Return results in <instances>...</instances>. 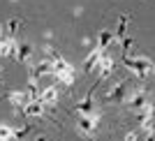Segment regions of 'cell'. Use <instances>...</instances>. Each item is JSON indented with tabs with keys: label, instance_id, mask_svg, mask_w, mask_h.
Here are the masks:
<instances>
[{
	"label": "cell",
	"instance_id": "obj_1",
	"mask_svg": "<svg viewBox=\"0 0 155 141\" xmlns=\"http://www.w3.org/2000/svg\"><path fill=\"white\" fill-rule=\"evenodd\" d=\"M125 67L132 70L139 79H146L150 72L155 70V65L150 63V60H146V58H127V56H125Z\"/></svg>",
	"mask_w": 155,
	"mask_h": 141
},
{
	"label": "cell",
	"instance_id": "obj_2",
	"mask_svg": "<svg viewBox=\"0 0 155 141\" xmlns=\"http://www.w3.org/2000/svg\"><path fill=\"white\" fill-rule=\"evenodd\" d=\"M127 102H130V109L132 111H146L150 107V100L143 90H132L127 95Z\"/></svg>",
	"mask_w": 155,
	"mask_h": 141
},
{
	"label": "cell",
	"instance_id": "obj_3",
	"mask_svg": "<svg viewBox=\"0 0 155 141\" xmlns=\"http://www.w3.org/2000/svg\"><path fill=\"white\" fill-rule=\"evenodd\" d=\"M97 120H100V116H97V113H93V116H81V118H79V123H77V127L81 130L86 136H91L93 132H95V127H97Z\"/></svg>",
	"mask_w": 155,
	"mask_h": 141
},
{
	"label": "cell",
	"instance_id": "obj_4",
	"mask_svg": "<svg viewBox=\"0 0 155 141\" xmlns=\"http://www.w3.org/2000/svg\"><path fill=\"white\" fill-rule=\"evenodd\" d=\"M28 102H30L28 90H14V93H9V104H12L16 111H23Z\"/></svg>",
	"mask_w": 155,
	"mask_h": 141
},
{
	"label": "cell",
	"instance_id": "obj_5",
	"mask_svg": "<svg viewBox=\"0 0 155 141\" xmlns=\"http://www.w3.org/2000/svg\"><path fill=\"white\" fill-rule=\"evenodd\" d=\"M127 84H125V81H118L116 86H114V88L109 90V93H107V97H104V100H114V102H123V100H127Z\"/></svg>",
	"mask_w": 155,
	"mask_h": 141
},
{
	"label": "cell",
	"instance_id": "obj_6",
	"mask_svg": "<svg viewBox=\"0 0 155 141\" xmlns=\"http://www.w3.org/2000/svg\"><path fill=\"white\" fill-rule=\"evenodd\" d=\"M102 56H104V49L102 46H95L91 51V56L84 60V70L86 72H93V70H97V65H100V60H102Z\"/></svg>",
	"mask_w": 155,
	"mask_h": 141
},
{
	"label": "cell",
	"instance_id": "obj_7",
	"mask_svg": "<svg viewBox=\"0 0 155 141\" xmlns=\"http://www.w3.org/2000/svg\"><path fill=\"white\" fill-rule=\"evenodd\" d=\"M97 74H100V79H109L114 74V58L111 56H107V53L102 56V60L97 65Z\"/></svg>",
	"mask_w": 155,
	"mask_h": 141
},
{
	"label": "cell",
	"instance_id": "obj_8",
	"mask_svg": "<svg viewBox=\"0 0 155 141\" xmlns=\"http://www.w3.org/2000/svg\"><path fill=\"white\" fill-rule=\"evenodd\" d=\"M42 113H44V102L42 100H30L23 109V116H28V118H39Z\"/></svg>",
	"mask_w": 155,
	"mask_h": 141
},
{
	"label": "cell",
	"instance_id": "obj_9",
	"mask_svg": "<svg viewBox=\"0 0 155 141\" xmlns=\"http://www.w3.org/2000/svg\"><path fill=\"white\" fill-rule=\"evenodd\" d=\"M77 111L81 116H93L95 113V102H93V90L91 93H88V95L84 97V100H81V102L77 104Z\"/></svg>",
	"mask_w": 155,
	"mask_h": 141
},
{
	"label": "cell",
	"instance_id": "obj_10",
	"mask_svg": "<svg viewBox=\"0 0 155 141\" xmlns=\"http://www.w3.org/2000/svg\"><path fill=\"white\" fill-rule=\"evenodd\" d=\"M32 58V44H28V42H21L19 46H16V60H19L21 65L30 63Z\"/></svg>",
	"mask_w": 155,
	"mask_h": 141
},
{
	"label": "cell",
	"instance_id": "obj_11",
	"mask_svg": "<svg viewBox=\"0 0 155 141\" xmlns=\"http://www.w3.org/2000/svg\"><path fill=\"white\" fill-rule=\"evenodd\" d=\"M39 100L44 104H56L58 102V88H56V86H46V88L39 93Z\"/></svg>",
	"mask_w": 155,
	"mask_h": 141
},
{
	"label": "cell",
	"instance_id": "obj_12",
	"mask_svg": "<svg viewBox=\"0 0 155 141\" xmlns=\"http://www.w3.org/2000/svg\"><path fill=\"white\" fill-rule=\"evenodd\" d=\"M109 44H114V32H111V30H102V32H100V37H97V46L107 49Z\"/></svg>",
	"mask_w": 155,
	"mask_h": 141
},
{
	"label": "cell",
	"instance_id": "obj_13",
	"mask_svg": "<svg viewBox=\"0 0 155 141\" xmlns=\"http://www.w3.org/2000/svg\"><path fill=\"white\" fill-rule=\"evenodd\" d=\"M19 26H21V21L19 19H12V21H9V23H7V37H12L14 39V35H16V30H19Z\"/></svg>",
	"mask_w": 155,
	"mask_h": 141
},
{
	"label": "cell",
	"instance_id": "obj_14",
	"mask_svg": "<svg viewBox=\"0 0 155 141\" xmlns=\"http://www.w3.org/2000/svg\"><path fill=\"white\" fill-rule=\"evenodd\" d=\"M14 132H16V130L9 127V125H0V136H2V139H14Z\"/></svg>",
	"mask_w": 155,
	"mask_h": 141
},
{
	"label": "cell",
	"instance_id": "obj_15",
	"mask_svg": "<svg viewBox=\"0 0 155 141\" xmlns=\"http://www.w3.org/2000/svg\"><path fill=\"white\" fill-rule=\"evenodd\" d=\"M125 28H127V16H120V21H118V28H116V37H118V39L125 35Z\"/></svg>",
	"mask_w": 155,
	"mask_h": 141
},
{
	"label": "cell",
	"instance_id": "obj_16",
	"mask_svg": "<svg viewBox=\"0 0 155 141\" xmlns=\"http://www.w3.org/2000/svg\"><path fill=\"white\" fill-rule=\"evenodd\" d=\"M125 141H137V132H127V134H125Z\"/></svg>",
	"mask_w": 155,
	"mask_h": 141
},
{
	"label": "cell",
	"instance_id": "obj_17",
	"mask_svg": "<svg viewBox=\"0 0 155 141\" xmlns=\"http://www.w3.org/2000/svg\"><path fill=\"white\" fill-rule=\"evenodd\" d=\"M2 39H7V28L5 26H0V42H2Z\"/></svg>",
	"mask_w": 155,
	"mask_h": 141
},
{
	"label": "cell",
	"instance_id": "obj_18",
	"mask_svg": "<svg viewBox=\"0 0 155 141\" xmlns=\"http://www.w3.org/2000/svg\"><path fill=\"white\" fill-rule=\"evenodd\" d=\"M148 113H150V118L155 120V104H150V107H148Z\"/></svg>",
	"mask_w": 155,
	"mask_h": 141
},
{
	"label": "cell",
	"instance_id": "obj_19",
	"mask_svg": "<svg viewBox=\"0 0 155 141\" xmlns=\"http://www.w3.org/2000/svg\"><path fill=\"white\" fill-rule=\"evenodd\" d=\"M0 141H14V139H2V136H0Z\"/></svg>",
	"mask_w": 155,
	"mask_h": 141
},
{
	"label": "cell",
	"instance_id": "obj_20",
	"mask_svg": "<svg viewBox=\"0 0 155 141\" xmlns=\"http://www.w3.org/2000/svg\"><path fill=\"white\" fill-rule=\"evenodd\" d=\"M0 88H2V79H0Z\"/></svg>",
	"mask_w": 155,
	"mask_h": 141
},
{
	"label": "cell",
	"instance_id": "obj_21",
	"mask_svg": "<svg viewBox=\"0 0 155 141\" xmlns=\"http://www.w3.org/2000/svg\"><path fill=\"white\" fill-rule=\"evenodd\" d=\"M0 70H2V65H0Z\"/></svg>",
	"mask_w": 155,
	"mask_h": 141
}]
</instances>
